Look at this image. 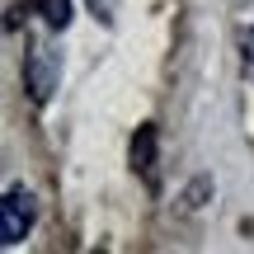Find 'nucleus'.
Wrapping results in <instances>:
<instances>
[{
  "label": "nucleus",
  "mask_w": 254,
  "mask_h": 254,
  "mask_svg": "<svg viewBox=\"0 0 254 254\" xmlns=\"http://www.w3.org/2000/svg\"><path fill=\"white\" fill-rule=\"evenodd\" d=\"M28 231H33V193L14 184V189H5V202H0V240L24 245Z\"/></svg>",
  "instance_id": "2"
},
{
  "label": "nucleus",
  "mask_w": 254,
  "mask_h": 254,
  "mask_svg": "<svg viewBox=\"0 0 254 254\" xmlns=\"http://www.w3.org/2000/svg\"><path fill=\"white\" fill-rule=\"evenodd\" d=\"M90 9H94V19H104V24L118 19V0H90Z\"/></svg>",
  "instance_id": "6"
},
{
  "label": "nucleus",
  "mask_w": 254,
  "mask_h": 254,
  "mask_svg": "<svg viewBox=\"0 0 254 254\" xmlns=\"http://www.w3.org/2000/svg\"><path fill=\"white\" fill-rule=\"evenodd\" d=\"M94 254H104V250H94Z\"/></svg>",
  "instance_id": "7"
},
{
  "label": "nucleus",
  "mask_w": 254,
  "mask_h": 254,
  "mask_svg": "<svg viewBox=\"0 0 254 254\" xmlns=\"http://www.w3.org/2000/svg\"><path fill=\"white\" fill-rule=\"evenodd\" d=\"M38 14L47 19V28H66L71 24V0H38Z\"/></svg>",
  "instance_id": "4"
},
{
  "label": "nucleus",
  "mask_w": 254,
  "mask_h": 254,
  "mask_svg": "<svg viewBox=\"0 0 254 254\" xmlns=\"http://www.w3.org/2000/svg\"><path fill=\"white\" fill-rule=\"evenodd\" d=\"M240 62H245V75L254 80V24L240 33Z\"/></svg>",
  "instance_id": "5"
},
{
  "label": "nucleus",
  "mask_w": 254,
  "mask_h": 254,
  "mask_svg": "<svg viewBox=\"0 0 254 254\" xmlns=\"http://www.w3.org/2000/svg\"><path fill=\"white\" fill-rule=\"evenodd\" d=\"M57 52L47 43H28V52H24V90H28V99L33 104H47L52 99V90H57Z\"/></svg>",
  "instance_id": "1"
},
{
  "label": "nucleus",
  "mask_w": 254,
  "mask_h": 254,
  "mask_svg": "<svg viewBox=\"0 0 254 254\" xmlns=\"http://www.w3.org/2000/svg\"><path fill=\"white\" fill-rule=\"evenodd\" d=\"M155 141H160V132H155L151 123H146V127H136V136H132V170L141 174L151 189L160 184V174H155Z\"/></svg>",
  "instance_id": "3"
}]
</instances>
